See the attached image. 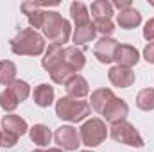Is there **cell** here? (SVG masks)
<instances>
[{
	"label": "cell",
	"instance_id": "obj_19",
	"mask_svg": "<svg viewBox=\"0 0 154 152\" xmlns=\"http://www.w3.org/2000/svg\"><path fill=\"white\" fill-rule=\"evenodd\" d=\"M32 97H34L36 106H39V108H48L54 102V88L50 84H45L43 82V84H39V86L34 88Z\"/></svg>",
	"mask_w": 154,
	"mask_h": 152
},
{
	"label": "cell",
	"instance_id": "obj_1",
	"mask_svg": "<svg viewBox=\"0 0 154 152\" xmlns=\"http://www.w3.org/2000/svg\"><path fill=\"white\" fill-rule=\"evenodd\" d=\"M41 32L50 43H56V45L63 47V43H66L70 39L72 27H70V22L65 20L57 11H45Z\"/></svg>",
	"mask_w": 154,
	"mask_h": 152
},
{
	"label": "cell",
	"instance_id": "obj_5",
	"mask_svg": "<svg viewBox=\"0 0 154 152\" xmlns=\"http://www.w3.org/2000/svg\"><path fill=\"white\" fill-rule=\"evenodd\" d=\"M111 138L122 143V145H127V147H136V149H142L143 147V138L142 134L138 132V129L129 123V122H118L111 125V131H109Z\"/></svg>",
	"mask_w": 154,
	"mask_h": 152
},
{
	"label": "cell",
	"instance_id": "obj_27",
	"mask_svg": "<svg viewBox=\"0 0 154 152\" xmlns=\"http://www.w3.org/2000/svg\"><path fill=\"white\" fill-rule=\"evenodd\" d=\"M14 95H16V99L20 100V104L29 97V93H31V86H29V82H25V81H20V79H16L14 82H11L9 86H7Z\"/></svg>",
	"mask_w": 154,
	"mask_h": 152
},
{
	"label": "cell",
	"instance_id": "obj_17",
	"mask_svg": "<svg viewBox=\"0 0 154 152\" xmlns=\"http://www.w3.org/2000/svg\"><path fill=\"white\" fill-rule=\"evenodd\" d=\"M61 61H63V47L61 45H56V43H50L48 48L45 50V56L41 57V66L47 72H50Z\"/></svg>",
	"mask_w": 154,
	"mask_h": 152
},
{
	"label": "cell",
	"instance_id": "obj_25",
	"mask_svg": "<svg viewBox=\"0 0 154 152\" xmlns=\"http://www.w3.org/2000/svg\"><path fill=\"white\" fill-rule=\"evenodd\" d=\"M136 106L142 111H152L154 109V88H143L136 95Z\"/></svg>",
	"mask_w": 154,
	"mask_h": 152
},
{
	"label": "cell",
	"instance_id": "obj_10",
	"mask_svg": "<svg viewBox=\"0 0 154 152\" xmlns=\"http://www.w3.org/2000/svg\"><path fill=\"white\" fill-rule=\"evenodd\" d=\"M115 61L118 66L133 68L140 61V52L136 50V47H133L129 43H122V45H118V48L115 52Z\"/></svg>",
	"mask_w": 154,
	"mask_h": 152
},
{
	"label": "cell",
	"instance_id": "obj_24",
	"mask_svg": "<svg viewBox=\"0 0 154 152\" xmlns=\"http://www.w3.org/2000/svg\"><path fill=\"white\" fill-rule=\"evenodd\" d=\"M14 81H16V65L9 59L0 61V84L9 86Z\"/></svg>",
	"mask_w": 154,
	"mask_h": 152
},
{
	"label": "cell",
	"instance_id": "obj_33",
	"mask_svg": "<svg viewBox=\"0 0 154 152\" xmlns=\"http://www.w3.org/2000/svg\"><path fill=\"white\" fill-rule=\"evenodd\" d=\"M48 152H65V150H61L59 147H54V149H48Z\"/></svg>",
	"mask_w": 154,
	"mask_h": 152
},
{
	"label": "cell",
	"instance_id": "obj_28",
	"mask_svg": "<svg viewBox=\"0 0 154 152\" xmlns=\"http://www.w3.org/2000/svg\"><path fill=\"white\" fill-rule=\"evenodd\" d=\"M93 23H95L97 32H100L104 38H109V34H113V31H115L113 20H97V22H93Z\"/></svg>",
	"mask_w": 154,
	"mask_h": 152
},
{
	"label": "cell",
	"instance_id": "obj_21",
	"mask_svg": "<svg viewBox=\"0 0 154 152\" xmlns=\"http://www.w3.org/2000/svg\"><path fill=\"white\" fill-rule=\"evenodd\" d=\"M70 14H72L75 27H82V25L90 23V9L82 2H72L70 4Z\"/></svg>",
	"mask_w": 154,
	"mask_h": 152
},
{
	"label": "cell",
	"instance_id": "obj_32",
	"mask_svg": "<svg viewBox=\"0 0 154 152\" xmlns=\"http://www.w3.org/2000/svg\"><path fill=\"white\" fill-rule=\"evenodd\" d=\"M111 5L116 7V9H120V11H124V9H129L131 7V0H115Z\"/></svg>",
	"mask_w": 154,
	"mask_h": 152
},
{
	"label": "cell",
	"instance_id": "obj_34",
	"mask_svg": "<svg viewBox=\"0 0 154 152\" xmlns=\"http://www.w3.org/2000/svg\"><path fill=\"white\" fill-rule=\"evenodd\" d=\"M32 152H48V150H43V149H36V150H32Z\"/></svg>",
	"mask_w": 154,
	"mask_h": 152
},
{
	"label": "cell",
	"instance_id": "obj_8",
	"mask_svg": "<svg viewBox=\"0 0 154 152\" xmlns=\"http://www.w3.org/2000/svg\"><path fill=\"white\" fill-rule=\"evenodd\" d=\"M118 45H120V43L113 38L99 39L97 45H95V48H93V56L97 57L99 63L109 65V63L115 61V52H116V48H118Z\"/></svg>",
	"mask_w": 154,
	"mask_h": 152
},
{
	"label": "cell",
	"instance_id": "obj_15",
	"mask_svg": "<svg viewBox=\"0 0 154 152\" xmlns=\"http://www.w3.org/2000/svg\"><path fill=\"white\" fill-rule=\"evenodd\" d=\"M2 131H7V132H11V134L20 138V136H23L29 131V125L18 114H5L4 120H2Z\"/></svg>",
	"mask_w": 154,
	"mask_h": 152
},
{
	"label": "cell",
	"instance_id": "obj_29",
	"mask_svg": "<svg viewBox=\"0 0 154 152\" xmlns=\"http://www.w3.org/2000/svg\"><path fill=\"white\" fill-rule=\"evenodd\" d=\"M16 141H18V136L11 134V132H7V131H2V132H0V147L11 149V147L16 145Z\"/></svg>",
	"mask_w": 154,
	"mask_h": 152
},
{
	"label": "cell",
	"instance_id": "obj_4",
	"mask_svg": "<svg viewBox=\"0 0 154 152\" xmlns=\"http://www.w3.org/2000/svg\"><path fill=\"white\" fill-rule=\"evenodd\" d=\"M79 134H81V143L82 145H86V147H97V145H100L106 140L108 127H106L104 120H100V118H90V120H86L81 125Z\"/></svg>",
	"mask_w": 154,
	"mask_h": 152
},
{
	"label": "cell",
	"instance_id": "obj_35",
	"mask_svg": "<svg viewBox=\"0 0 154 152\" xmlns=\"http://www.w3.org/2000/svg\"><path fill=\"white\" fill-rule=\"evenodd\" d=\"M79 152H91V150H79Z\"/></svg>",
	"mask_w": 154,
	"mask_h": 152
},
{
	"label": "cell",
	"instance_id": "obj_36",
	"mask_svg": "<svg viewBox=\"0 0 154 152\" xmlns=\"http://www.w3.org/2000/svg\"><path fill=\"white\" fill-rule=\"evenodd\" d=\"M151 4H152V5H154V2H151Z\"/></svg>",
	"mask_w": 154,
	"mask_h": 152
},
{
	"label": "cell",
	"instance_id": "obj_22",
	"mask_svg": "<svg viewBox=\"0 0 154 152\" xmlns=\"http://www.w3.org/2000/svg\"><path fill=\"white\" fill-rule=\"evenodd\" d=\"M48 74H50L52 82H56V84H63V86H65V84H66V82H68L74 75H77L75 72H74L68 65H65L63 61H61L59 65H56Z\"/></svg>",
	"mask_w": 154,
	"mask_h": 152
},
{
	"label": "cell",
	"instance_id": "obj_6",
	"mask_svg": "<svg viewBox=\"0 0 154 152\" xmlns=\"http://www.w3.org/2000/svg\"><path fill=\"white\" fill-rule=\"evenodd\" d=\"M54 141L57 143V147L61 150L74 152L81 145V134H79V131H77L75 127H72V125H61L54 132Z\"/></svg>",
	"mask_w": 154,
	"mask_h": 152
},
{
	"label": "cell",
	"instance_id": "obj_3",
	"mask_svg": "<svg viewBox=\"0 0 154 152\" xmlns=\"http://www.w3.org/2000/svg\"><path fill=\"white\" fill-rule=\"evenodd\" d=\"M91 113V106L86 100L81 99H72V97H61L56 102V114L61 120L77 123L81 120H84L88 114Z\"/></svg>",
	"mask_w": 154,
	"mask_h": 152
},
{
	"label": "cell",
	"instance_id": "obj_26",
	"mask_svg": "<svg viewBox=\"0 0 154 152\" xmlns=\"http://www.w3.org/2000/svg\"><path fill=\"white\" fill-rule=\"evenodd\" d=\"M18 104H20V100L16 99V95H14L9 88H5L4 91H0V106H2L4 111L13 113V111L18 108Z\"/></svg>",
	"mask_w": 154,
	"mask_h": 152
},
{
	"label": "cell",
	"instance_id": "obj_9",
	"mask_svg": "<svg viewBox=\"0 0 154 152\" xmlns=\"http://www.w3.org/2000/svg\"><path fill=\"white\" fill-rule=\"evenodd\" d=\"M127 114H129V106H127V102L122 100V99H116V97L106 106V109L102 111V116H104L106 122H109L111 125H113V123H118V122H125Z\"/></svg>",
	"mask_w": 154,
	"mask_h": 152
},
{
	"label": "cell",
	"instance_id": "obj_2",
	"mask_svg": "<svg viewBox=\"0 0 154 152\" xmlns=\"http://www.w3.org/2000/svg\"><path fill=\"white\" fill-rule=\"evenodd\" d=\"M9 43L16 56H41L45 50V38L34 29H22Z\"/></svg>",
	"mask_w": 154,
	"mask_h": 152
},
{
	"label": "cell",
	"instance_id": "obj_13",
	"mask_svg": "<svg viewBox=\"0 0 154 152\" xmlns=\"http://www.w3.org/2000/svg\"><path fill=\"white\" fill-rule=\"evenodd\" d=\"M65 90H66V97H72V99H84L90 93L88 81L82 75H79V74L74 75L65 84Z\"/></svg>",
	"mask_w": 154,
	"mask_h": 152
},
{
	"label": "cell",
	"instance_id": "obj_14",
	"mask_svg": "<svg viewBox=\"0 0 154 152\" xmlns=\"http://www.w3.org/2000/svg\"><path fill=\"white\" fill-rule=\"evenodd\" d=\"M116 23L120 25V29H125V31H131V29H136L140 23H142V14L138 9H134L133 5L129 9H124L116 14Z\"/></svg>",
	"mask_w": 154,
	"mask_h": 152
},
{
	"label": "cell",
	"instance_id": "obj_31",
	"mask_svg": "<svg viewBox=\"0 0 154 152\" xmlns=\"http://www.w3.org/2000/svg\"><path fill=\"white\" fill-rule=\"evenodd\" d=\"M143 59H145L147 63L154 65V41H151V43L143 48Z\"/></svg>",
	"mask_w": 154,
	"mask_h": 152
},
{
	"label": "cell",
	"instance_id": "obj_7",
	"mask_svg": "<svg viewBox=\"0 0 154 152\" xmlns=\"http://www.w3.org/2000/svg\"><path fill=\"white\" fill-rule=\"evenodd\" d=\"M59 2H23L22 4V11L27 16L31 29H41L43 25V18H45V11L41 7H50V5H57Z\"/></svg>",
	"mask_w": 154,
	"mask_h": 152
},
{
	"label": "cell",
	"instance_id": "obj_16",
	"mask_svg": "<svg viewBox=\"0 0 154 152\" xmlns=\"http://www.w3.org/2000/svg\"><path fill=\"white\" fill-rule=\"evenodd\" d=\"M113 99H115L113 90H109V88H99V90H95V91L91 93V97H90V106L93 108V111H97V113L102 114V111L106 109V106H108Z\"/></svg>",
	"mask_w": 154,
	"mask_h": 152
},
{
	"label": "cell",
	"instance_id": "obj_30",
	"mask_svg": "<svg viewBox=\"0 0 154 152\" xmlns=\"http://www.w3.org/2000/svg\"><path fill=\"white\" fill-rule=\"evenodd\" d=\"M143 38L147 41H154V18H151L143 27Z\"/></svg>",
	"mask_w": 154,
	"mask_h": 152
},
{
	"label": "cell",
	"instance_id": "obj_23",
	"mask_svg": "<svg viewBox=\"0 0 154 152\" xmlns=\"http://www.w3.org/2000/svg\"><path fill=\"white\" fill-rule=\"evenodd\" d=\"M97 36V29H95V23H86V25H82V27H75V31H74V43L77 45H86V43H90L91 39Z\"/></svg>",
	"mask_w": 154,
	"mask_h": 152
},
{
	"label": "cell",
	"instance_id": "obj_20",
	"mask_svg": "<svg viewBox=\"0 0 154 152\" xmlns=\"http://www.w3.org/2000/svg\"><path fill=\"white\" fill-rule=\"evenodd\" d=\"M90 13L93 16V22H97V20H111V16H113V5L108 0H95L90 5Z\"/></svg>",
	"mask_w": 154,
	"mask_h": 152
},
{
	"label": "cell",
	"instance_id": "obj_12",
	"mask_svg": "<svg viewBox=\"0 0 154 152\" xmlns=\"http://www.w3.org/2000/svg\"><path fill=\"white\" fill-rule=\"evenodd\" d=\"M63 63H65V65H68L75 74H77V72H81V70L84 68V65H86L84 52H82L81 48H77L75 45L63 48Z\"/></svg>",
	"mask_w": 154,
	"mask_h": 152
},
{
	"label": "cell",
	"instance_id": "obj_11",
	"mask_svg": "<svg viewBox=\"0 0 154 152\" xmlns=\"http://www.w3.org/2000/svg\"><path fill=\"white\" fill-rule=\"evenodd\" d=\"M108 79H109V82L116 86V88H129V86H133L134 84V81H136V75H134V72L131 70V68H124V66H113L109 72H108Z\"/></svg>",
	"mask_w": 154,
	"mask_h": 152
},
{
	"label": "cell",
	"instance_id": "obj_18",
	"mask_svg": "<svg viewBox=\"0 0 154 152\" xmlns=\"http://www.w3.org/2000/svg\"><path fill=\"white\" fill-rule=\"evenodd\" d=\"M29 136L32 140V143H36L38 147H47L52 140V132L45 123H36L29 129Z\"/></svg>",
	"mask_w": 154,
	"mask_h": 152
}]
</instances>
